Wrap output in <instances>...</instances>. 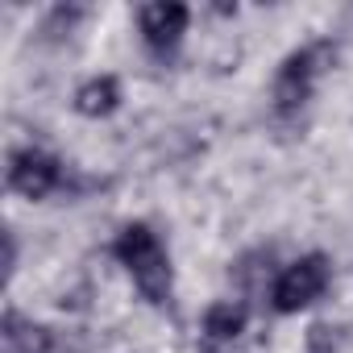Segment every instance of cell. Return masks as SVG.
I'll return each mask as SVG.
<instances>
[{"instance_id":"obj_1","label":"cell","mask_w":353,"mask_h":353,"mask_svg":"<svg viewBox=\"0 0 353 353\" xmlns=\"http://www.w3.org/2000/svg\"><path fill=\"white\" fill-rule=\"evenodd\" d=\"M112 254L133 274V283L145 299H154V303L170 299V258H166L162 237L150 225H125L112 241Z\"/></svg>"},{"instance_id":"obj_2","label":"cell","mask_w":353,"mask_h":353,"mask_svg":"<svg viewBox=\"0 0 353 353\" xmlns=\"http://www.w3.org/2000/svg\"><path fill=\"white\" fill-rule=\"evenodd\" d=\"M328 279H332V274H328V262H324L320 254L283 266L279 279H274V287H270L274 312H303V307H312V303L328 291Z\"/></svg>"},{"instance_id":"obj_3","label":"cell","mask_w":353,"mask_h":353,"mask_svg":"<svg viewBox=\"0 0 353 353\" xmlns=\"http://www.w3.org/2000/svg\"><path fill=\"white\" fill-rule=\"evenodd\" d=\"M59 183H63L59 158H50V154H42V150H21V154H13V162H9V188L21 192L26 200H42V196H50Z\"/></svg>"},{"instance_id":"obj_4","label":"cell","mask_w":353,"mask_h":353,"mask_svg":"<svg viewBox=\"0 0 353 353\" xmlns=\"http://www.w3.org/2000/svg\"><path fill=\"white\" fill-rule=\"evenodd\" d=\"M316 75H320L316 46H307V50H295V54L283 63L279 79H274V104H279L283 112L299 108V104L312 96V83H316Z\"/></svg>"},{"instance_id":"obj_5","label":"cell","mask_w":353,"mask_h":353,"mask_svg":"<svg viewBox=\"0 0 353 353\" xmlns=\"http://www.w3.org/2000/svg\"><path fill=\"white\" fill-rule=\"evenodd\" d=\"M188 34V9L183 5H145L141 9V42L158 54L174 50Z\"/></svg>"},{"instance_id":"obj_6","label":"cell","mask_w":353,"mask_h":353,"mask_svg":"<svg viewBox=\"0 0 353 353\" xmlns=\"http://www.w3.org/2000/svg\"><path fill=\"white\" fill-rule=\"evenodd\" d=\"M117 100H121V88H117V79H112V75L92 79V83H88V88H79V96H75L79 112H88V117H104V112H112V108H117Z\"/></svg>"},{"instance_id":"obj_7","label":"cell","mask_w":353,"mask_h":353,"mask_svg":"<svg viewBox=\"0 0 353 353\" xmlns=\"http://www.w3.org/2000/svg\"><path fill=\"white\" fill-rule=\"evenodd\" d=\"M241 328H245V307L233 303V299L208 307V316H204V332H208L212 341H233Z\"/></svg>"}]
</instances>
